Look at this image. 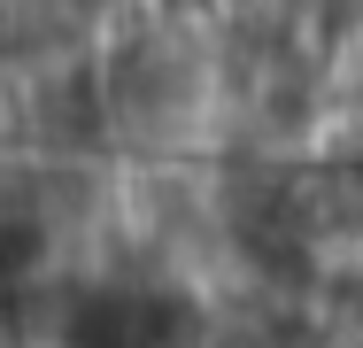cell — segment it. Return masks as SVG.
Listing matches in <instances>:
<instances>
[{
    "mask_svg": "<svg viewBox=\"0 0 363 348\" xmlns=\"http://www.w3.org/2000/svg\"><path fill=\"white\" fill-rule=\"evenodd\" d=\"M55 348H85V341H55Z\"/></svg>",
    "mask_w": 363,
    "mask_h": 348,
    "instance_id": "1",
    "label": "cell"
}]
</instances>
